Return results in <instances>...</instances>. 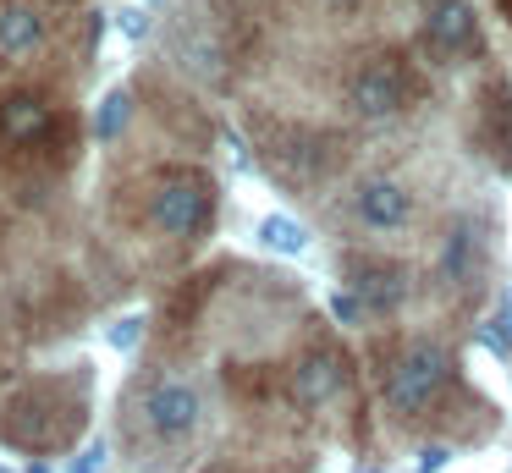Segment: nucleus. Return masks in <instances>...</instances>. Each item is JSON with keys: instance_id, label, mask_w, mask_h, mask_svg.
<instances>
[{"instance_id": "20", "label": "nucleus", "mask_w": 512, "mask_h": 473, "mask_svg": "<svg viewBox=\"0 0 512 473\" xmlns=\"http://www.w3.org/2000/svg\"><path fill=\"white\" fill-rule=\"evenodd\" d=\"M496 319H501V325L512 330V286H507V297H501V314H496Z\"/></svg>"}, {"instance_id": "12", "label": "nucleus", "mask_w": 512, "mask_h": 473, "mask_svg": "<svg viewBox=\"0 0 512 473\" xmlns=\"http://www.w3.org/2000/svg\"><path fill=\"white\" fill-rule=\"evenodd\" d=\"M259 242H265L270 253H281V259H298V253L309 248V231H303L292 215H265L259 220Z\"/></svg>"}, {"instance_id": "13", "label": "nucleus", "mask_w": 512, "mask_h": 473, "mask_svg": "<svg viewBox=\"0 0 512 473\" xmlns=\"http://www.w3.org/2000/svg\"><path fill=\"white\" fill-rule=\"evenodd\" d=\"M127 116H133V94H127V88H111V94H105V105H100V116H94L100 143H111L116 132L127 127Z\"/></svg>"}, {"instance_id": "4", "label": "nucleus", "mask_w": 512, "mask_h": 473, "mask_svg": "<svg viewBox=\"0 0 512 473\" xmlns=\"http://www.w3.org/2000/svg\"><path fill=\"white\" fill-rule=\"evenodd\" d=\"M199 418H204L199 391H193L188 380H177V374H160L144 391V424L155 429L160 440H188L193 429H199Z\"/></svg>"}, {"instance_id": "14", "label": "nucleus", "mask_w": 512, "mask_h": 473, "mask_svg": "<svg viewBox=\"0 0 512 473\" xmlns=\"http://www.w3.org/2000/svg\"><path fill=\"white\" fill-rule=\"evenodd\" d=\"M138 336H144V319H138V314H127V319H116V325H111V330H105V341H111V347H116V352H133V347H138Z\"/></svg>"}, {"instance_id": "2", "label": "nucleus", "mask_w": 512, "mask_h": 473, "mask_svg": "<svg viewBox=\"0 0 512 473\" xmlns=\"http://www.w3.org/2000/svg\"><path fill=\"white\" fill-rule=\"evenodd\" d=\"M149 215H155V226L166 231V237H199L204 220H210V182L193 176V171L166 176V182L155 187Z\"/></svg>"}, {"instance_id": "9", "label": "nucleus", "mask_w": 512, "mask_h": 473, "mask_svg": "<svg viewBox=\"0 0 512 473\" xmlns=\"http://www.w3.org/2000/svg\"><path fill=\"white\" fill-rule=\"evenodd\" d=\"M336 385H342V363H336V352H309V358L292 369V402L298 407H325L336 396Z\"/></svg>"}, {"instance_id": "16", "label": "nucleus", "mask_w": 512, "mask_h": 473, "mask_svg": "<svg viewBox=\"0 0 512 473\" xmlns=\"http://www.w3.org/2000/svg\"><path fill=\"white\" fill-rule=\"evenodd\" d=\"M479 336H485V347H490V352H512V330L501 325V319H490V325L479 330Z\"/></svg>"}, {"instance_id": "8", "label": "nucleus", "mask_w": 512, "mask_h": 473, "mask_svg": "<svg viewBox=\"0 0 512 473\" xmlns=\"http://www.w3.org/2000/svg\"><path fill=\"white\" fill-rule=\"evenodd\" d=\"M353 297L364 303V314H397L402 297H408V275L391 270V264H364L353 275Z\"/></svg>"}, {"instance_id": "17", "label": "nucleus", "mask_w": 512, "mask_h": 473, "mask_svg": "<svg viewBox=\"0 0 512 473\" xmlns=\"http://www.w3.org/2000/svg\"><path fill=\"white\" fill-rule=\"evenodd\" d=\"M446 462H452V451H446V446H424L419 451V473H441Z\"/></svg>"}, {"instance_id": "19", "label": "nucleus", "mask_w": 512, "mask_h": 473, "mask_svg": "<svg viewBox=\"0 0 512 473\" xmlns=\"http://www.w3.org/2000/svg\"><path fill=\"white\" fill-rule=\"evenodd\" d=\"M100 468H105V446H100V440H94V446L83 451L78 462H72V473H100Z\"/></svg>"}, {"instance_id": "23", "label": "nucleus", "mask_w": 512, "mask_h": 473, "mask_svg": "<svg viewBox=\"0 0 512 473\" xmlns=\"http://www.w3.org/2000/svg\"><path fill=\"white\" fill-rule=\"evenodd\" d=\"M358 473H364V468H358Z\"/></svg>"}, {"instance_id": "5", "label": "nucleus", "mask_w": 512, "mask_h": 473, "mask_svg": "<svg viewBox=\"0 0 512 473\" xmlns=\"http://www.w3.org/2000/svg\"><path fill=\"white\" fill-rule=\"evenodd\" d=\"M424 39L435 55H468L479 44V22L468 11V0H424Z\"/></svg>"}, {"instance_id": "1", "label": "nucleus", "mask_w": 512, "mask_h": 473, "mask_svg": "<svg viewBox=\"0 0 512 473\" xmlns=\"http://www.w3.org/2000/svg\"><path fill=\"white\" fill-rule=\"evenodd\" d=\"M446 369H452V358H446L441 341H413V347L386 369V402H391V413H419V407L446 385Z\"/></svg>"}, {"instance_id": "18", "label": "nucleus", "mask_w": 512, "mask_h": 473, "mask_svg": "<svg viewBox=\"0 0 512 473\" xmlns=\"http://www.w3.org/2000/svg\"><path fill=\"white\" fill-rule=\"evenodd\" d=\"M122 33H127V39H144V33H149V17H144L138 6H127V11H122Z\"/></svg>"}, {"instance_id": "3", "label": "nucleus", "mask_w": 512, "mask_h": 473, "mask_svg": "<svg viewBox=\"0 0 512 473\" xmlns=\"http://www.w3.org/2000/svg\"><path fill=\"white\" fill-rule=\"evenodd\" d=\"M347 105L358 110L364 121H386L408 105V72H402L391 55H375L364 61L353 77H347Z\"/></svg>"}, {"instance_id": "11", "label": "nucleus", "mask_w": 512, "mask_h": 473, "mask_svg": "<svg viewBox=\"0 0 512 473\" xmlns=\"http://www.w3.org/2000/svg\"><path fill=\"white\" fill-rule=\"evenodd\" d=\"M474 264H479V226L474 220H457V226L446 231V248H441V281L463 286L468 275H474Z\"/></svg>"}, {"instance_id": "6", "label": "nucleus", "mask_w": 512, "mask_h": 473, "mask_svg": "<svg viewBox=\"0 0 512 473\" xmlns=\"http://www.w3.org/2000/svg\"><path fill=\"white\" fill-rule=\"evenodd\" d=\"M358 220L364 226H375V231H397L402 220L413 215V198H408V187L402 182H391V176H369L364 187H358Z\"/></svg>"}, {"instance_id": "22", "label": "nucleus", "mask_w": 512, "mask_h": 473, "mask_svg": "<svg viewBox=\"0 0 512 473\" xmlns=\"http://www.w3.org/2000/svg\"><path fill=\"white\" fill-rule=\"evenodd\" d=\"M501 11H507V17H512V0H501Z\"/></svg>"}, {"instance_id": "10", "label": "nucleus", "mask_w": 512, "mask_h": 473, "mask_svg": "<svg viewBox=\"0 0 512 473\" xmlns=\"http://www.w3.org/2000/svg\"><path fill=\"white\" fill-rule=\"evenodd\" d=\"M50 132V105L39 94H12L0 105V138L6 143H34Z\"/></svg>"}, {"instance_id": "21", "label": "nucleus", "mask_w": 512, "mask_h": 473, "mask_svg": "<svg viewBox=\"0 0 512 473\" xmlns=\"http://www.w3.org/2000/svg\"><path fill=\"white\" fill-rule=\"evenodd\" d=\"M325 6H353V0H325Z\"/></svg>"}, {"instance_id": "7", "label": "nucleus", "mask_w": 512, "mask_h": 473, "mask_svg": "<svg viewBox=\"0 0 512 473\" xmlns=\"http://www.w3.org/2000/svg\"><path fill=\"white\" fill-rule=\"evenodd\" d=\"M45 44V11L34 0H6L0 6V55L6 61H28Z\"/></svg>"}, {"instance_id": "15", "label": "nucleus", "mask_w": 512, "mask_h": 473, "mask_svg": "<svg viewBox=\"0 0 512 473\" xmlns=\"http://www.w3.org/2000/svg\"><path fill=\"white\" fill-rule=\"evenodd\" d=\"M331 314L342 319V325H358V319H364V303H358V297H347V292H336L331 297Z\"/></svg>"}]
</instances>
